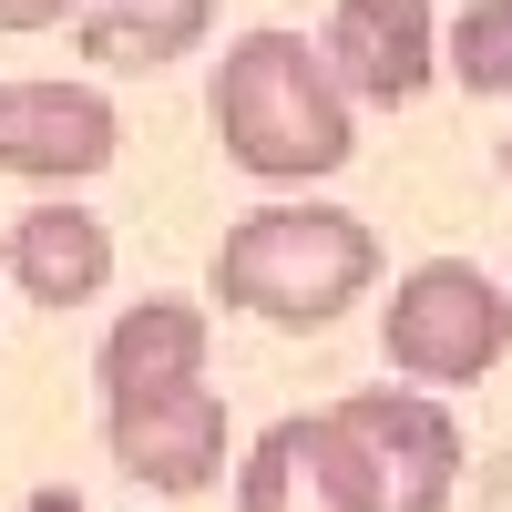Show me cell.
<instances>
[{
	"label": "cell",
	"mask_w": 512,
	"mask_h": 512,
	"mask_svg": "<svg viewBox=\"0 0 512 512\" xmlns=\"http://www.w3.org/2000/svg\"><path fill=\"white\" fill-rule=\"evenodd\" d=\"M205 113H216L226 164H246L256 185H318V175H338L349 144H359L338 72H328L297 31H246V41H226Z\"/></svg>",
	"instance_id": "1"
},
{
	"label": "cell",
	"mask_w": 512,
	"mask_h": 512,
	"mask_svg": "<svg viewBox=\"0 0 512 512\" xmlns=\"http://www.w3.org/2000/svg\"><path fill=\"white\" fill-rule=\"evenodd\" d=\"M379 277V236L338 205H256L216 246V297L267 328H328Z\"/></svg>",
	"instance_id": "2"
},
{
	"label": "cell",
	"mask_w": 512,
	"mask_h": 512,
	"mask_svg": "<svg viewBox=\"0 0 512 512\" xmlns=\"http://www.w3.org/2000/svg\"><path fill=\"white\" fill-rule=\"evenodd\" d=\"M379 349H390V369L410 390H472L512 349V297H502V277L461 267V256H431V267H410L390 287Z\"/></svg>",
	"instance_id": "3"
},
{
	"label": "cell",
	"mask_w": 512,
	"mask_h": 512,
	"mask_svg": "<svg viewBox=\"0 0 512 512\" xmlns=\"http://www.w3.org/2000/svg\"><path fill=\"white\" fill-rule=\"evenodd\" d=\"M338 431H349L359 472H369V502L379 512H451V482H461V420L431 400V390H359L338 400Z\"/></svg>",
	"instance_id": "4"
},
{
	"label": "cell",
	"mask_w": 512,
	"mask_h": 512,
	"mask_svg": "<svg viewBox=\"0 0 512 512\" xmlns=\"http://www.w3.org/2000/svg\"><path fill=\"white\" fill-rule=\"evenodd\" d=\"M113 144H123V123L93 82H0V164L11 175L82 185L113 164Z\"/></svg>",
	"instance_id": "5"
},
{
	"label": "cell",
	"mask_w": 512,
	"mask_h": 512,
	"mask_svg": "<svg viewBox=\"0 0 512 512\" xmlns=\"http://www.w3.org/2000/svg\"><path fill=\"white\" fill-rule=\"evenodd\" d=\"M236 512H379L349 431H338V410L256 431L246 472H236Z\"/></svg>",
	"instance_id": "6"
},
{
	"label": "cell",
	"mask_w": 512,
	"mask_h": 512,
	"mask_svg": "<svg viewBox=\"0 0 512 512\" xmlns=\"http://www.w3.org/2000/svg\"><path fill=\"white\" fill-rule=\"evenodd\" d=\"M318 62L338 72L349 103H410L441 72V21H431V0H338Z\"/></svg>",
	"instance_id": "7"
},
{
	"label": "cell",
	"mask_w": 512,
	"mask_h": 512,
	"mask_svg": "<svg viewBox=\"0 0 512 512\" xmlns=\"http://www.w3.org/2000/svg\"><path fill=\"white\" fill-rule=\"evenodd\" d=\"M113 461L154 492H205L226 472V400L205 390H154V400H113Z\"/></svg>",
	"instance_id": "8"
},
{
	"label": "cell",
	"mask_w": 512,
	"mask_h": 512,
	"mask_svg": "<svg viewBox=\"0 0 512 512\" xmlns=\"http://www.w3.org/2000/svg\"><path fill=\"white\" fill-rule=\"evenodd\" d=\"M195 379H205V308L144 297L134 318H113V338H103V400H154V390H195Z\"/></svg>",
	"instance_id": "9"
},
{
	"label": "cell",
	"mask_w": 512,
	"mask_h": 512,
	"mask_svg": "<svg viewBox=\"0 0 512 512\" xmlns=\"http://www.w3.org/2000/svg\"><path fill=\"white\" fill-rule=\"evenodd\" d=\"M11 277H21L31 308H82V297L113 287V236L82 205H31L11 226Z\"/></svg>",
	"instance_id": "10"
},
{
	"label": "cell",
	"mask_w": 512,
	"mask_h": 512,
	"mask_svg": "<svg viewBox=\"0 0 512 512\" xmlns=\"http://www.w3.org/2000/svg\"><path fill=\"white\" fill-rule=\"evenodd\" d=\"M82 62L93 72H164L216 31V0H82Z\"/></svg>",
	"instance_id": "11"
},
{
	"label": "cell",
	"mask_w": 512,
	"mask_h": 512,
	"mask_svg": "<svg viewBox=\"0 0 512 512\" xmlns=\"http://www.w3.org/2000/svg\"><path fill=\"white\" fill-rule=\"evenodd\" d=\"M451 82L461 93H512V0H472L451 21Z\"/></svg>",
	"instance_id": "12"
},
{
	"label": "cell",
	"mask_w": 512,
	"mask_h": 512,
	"mask_svg": "<svg viewBox=\"0 0 512 512\" xmlns=\"http://www.w3.org/2000/svg\"><path fill=\"white\" fill-rule=\"evenodd\" d=\"M72 11H82V0H0V31H52Z\"/></svg>",
	"instance_id": "13"
},
{
	"label": "cell",
	"mask_w": 512,
	"mask_h": 512,
	"mask_svg": "<svg viewBox=\"0 0 512 512\" xmlns=\"http://www.w3.org/2000/svg\"><path fill=\"white\" fill-rule=\"evenodd\" d=\"M502 175H512V144H502Z\"/></svg>",
	"instance_id": "14"
}]
</instances>
